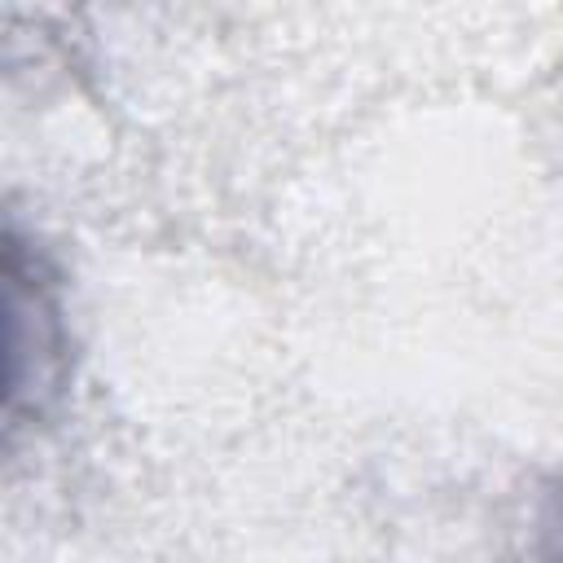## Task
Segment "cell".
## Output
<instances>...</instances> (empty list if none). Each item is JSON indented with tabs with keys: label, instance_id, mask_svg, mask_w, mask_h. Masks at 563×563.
Listing matches in <instances>:
<instances>
[{
	"label": "cell",
	"instance_id": "1",
	"mask_svg": "<svg viewBox=\"0 0 563 563\" xmlns=\"http://www.w3.org/2000/svg\"><path fill=\"white\" fill-rule=\"evenodd\" d=\"M70 378V325L62 303V273L48 251L22 233L18 220L4 229V431L44 422Z\"/></svg>",
	"mask_w": 563,
	"mask_h": 563
},
{
	"label": "cell",
	"instance_id": "2",
	"mask_svg": "<svg viewBox=\"0 0 563 563\" xmlns=\"http://www.w3.org/2000/svg\"><path fill=\"white\" fill-rule=\"evenodd\" d=\"M528 528H532V554H563V471L537 484Z\"/></svg>",
	"mask_w": 563,
	"mask_h": 563
}]
</instances>
